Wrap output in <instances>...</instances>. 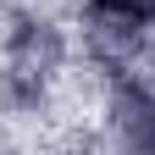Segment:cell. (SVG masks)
<instances>
[{"label":"cell","instance_id":"obj_2","mask_svg":"<svg viewBox=\"0 0 155 155\" xmlns=\"http://www.w3.org/2000/svg\"><path fill=\"white\" fill-rule=\"evenodd\" d=\"M111 133L122 155H155V89L122 78L111 89Z\"/></svg>","mask_w":155,"mask_h":155},{"label":"cell","instance_id":"obj_3","mask_svg":"<svg viewBox=\"0 0 155 155\" xmlns=\"http://www.w3.org/2000/svg\"><path fill=\"white\" fill-rule=\"evenodd\" d=\"M144 28H155V0H89V33L100 50H127Z\"/></svg>","mask_w":155,"mask_h":155},{"label":"cell","instance_id":"obj_1","mask_svg":"<svg viewBox=\"0 0 155 155\" xmlns=\"http://www.w3.org/2000/svg\"><path fill=\"white\" fill-rule=\"evenodd\" d=\"M61 33H55L50 22H39V17H22V22L11 28V50H6V78H11V94L22 105H33L39 94H45V83L55 72H61Z\"/></svg>","mask_w":155,"mask_h":155}]
</instances>
